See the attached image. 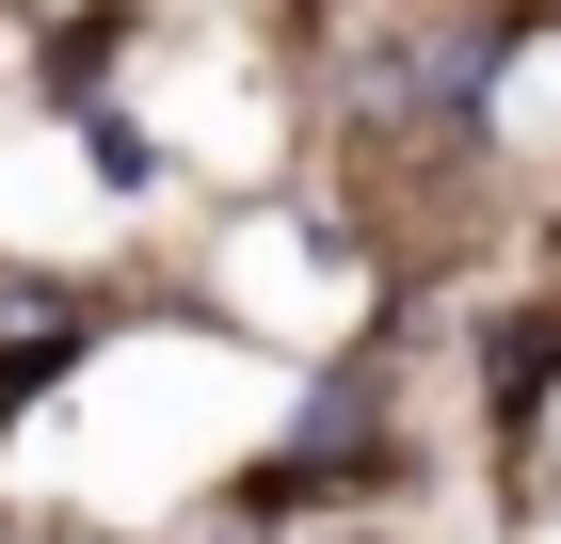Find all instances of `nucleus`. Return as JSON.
Wrapping results in <instances>:
<instances>
[]
</instances>
